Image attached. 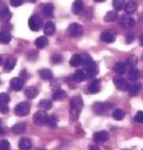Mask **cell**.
Returning <instances> with one entry per match:
<instances>
[{
	"label": "cell",
	"mask_w": 143,
	"mask_h": 150,
	"mask_svg": "<svg viewBox=\"0 0 143 150\" xmlns=\"http://www.w3.org/2000/svg\"><path fill=\"white\" fill-rule=\"evenodd\" d=\"M43 30H44V34H45L46 36H52L54 33H55V25H54L53 22L47 21V22L44 24Z\"/></svg>",
	"instance_id": "obj_12"
},
{
	"label": "cell",
	"mask_w": 143,
	"mask_h": 150,
	"mask_svg": "<svg viewBox=\"0 0 143 150\" xmlns=\"http://www.w3.org/2000/svg\"><path fill=\"white\" fill-rule=\"evenodd\" d=\"M115 39V35L112 31H104L101 35V40L105 43H113Z\"/></svg>",
	"instance_id": "obj_14"
},
{
	"label": "cell",
	"mask_w": 143,
	"mask_h": 150,
	"mask_svg": "<svg viewBox=\"0 0 143 150\" xmlns=\"http://www.w3.org/2000/svg\"><path fill=\"white\" fill-rule=\"evenodd\" d=\"M124 9H125V12L127 14H133V13H135L136 9H137V4H136L135 1H133V0H130V1H128V2L125 4Z\"/></svg>",
	"instance_id": "obj_13"
},
{
	"label": "cell",
	"mask_w": 143,
	"mask_h": 150,
	"mask_svg": "<svg viewBox=\"0 0 143 150\" xmlns=\"http://www.w3.org/2000/svg\"><path fill=\"white\" fill-rule=\"evenodd\" d=\"M67 34L73 38L80 37L83 34V27L79 23H72L67 29Z\"/></svg>",
	"instance_id": "obj_3"
},
{
	"label": "cell",
	"mask_w": 143,
	"mask_h": 150,
	"mask_svg": "<svg viewBox=\"0 0 143 150\" xmlns=\"http://www.w3.org/2000/svg\"><path fill=\"white\" fill-rule=\"evenodd\" d=\"M67 97V94L65 90L62 89H57L53 93V99L54 100H61V99H65Z\"/></svg>",
	"instance_id": "obj_27"
},
{
	"label": "cell",
	"mask_w": 143,
	"mask_h": 150,
	"mask_svg": "<svg viewBox=\"0 0 143 150\" xmlns=\"http://www.w3.org/2000/svg\"><path fill=\"white\" fill-rule=\"evenodd\" d=\"M128 77H129V80L130 81H136L139 77H140V71L137 69V68H132L130 71H129V73H128Z\"/></svg>",
	"instance_id": "obj_32"
},
{
	"label": "cell",
	"mask_w": 143,
	"mask_h": 150,
	"mask_svg": "<svg viewBox=\"0 0 143 150\" xmlns=\"http://www.w3.org/2000/svg\"><path fill=\"white\" fill-rule=\"evenodd\" d=\"M57 118L54 117V115H51V117H49L47 118V122H46V125H49L50 127H52V128H54L55 126H57Z\"/></svg>",
	"instance_id": "obj_37"
},
{
	"label": "cell",
	"mask_w": 143,
	"mask_h": 150,
	"mask_svg": "<svg viewBox=\"0 0 143 150\" xmlns=\"http://www.w3.org/2000/svg\"><path fill=\"white\" fill-rule=\"evenodd\" d=\"M82 106H83V100H82V98L80 96H74L71 99V108L81 110Z\"/></svg>",
	"instance_id": "obj_16"
},
{
	"label": "cell",
	"mask_w": 143,
	"mask_h": 150,
	"mask_svg": "<svg viewBox=\"0 0 143 150\" xmlns=\"http://www.w3.org/2000/svg\"><path fill=\"white\" fill-rule=\"evenodd\" d=\"M35 44L38 49H44L45 46H47L49 40H47V38L45 37V36H40V37H38L35 40Z\"/></svg>",
	"instance_id": "obj_23"
},
{
	"label": "cell",
	"mask_w": 143,
	"mask_h": 150,
	"mask_svg": "<svg viewBox=\"0 0 143 150\" xmlns=\"http://www.w3.org/2000/svg\"><path fill=\"white\" fill-rule=\"evenodd\" d=\"M133 40H134V36H133V35H128V36L126 37V43H127V44L132 43Z\"/></svg>",
	"instance_id": "obj_45"
},
{
	"label": "cell",
	"mask_w": 143,
	"mask_h": 150,
	"mask_svg": "<svg viewBox=\"0 0 143 150\" xmlns=\"http://www.w3.org/2000/svg\"><path fill=\"white\" fill-rule=\"evenodd\" d=\"M29 1H30V2H36L37 0H29Z\"/></svg>",
	"instance_id": "obj_52"
},
{
	"label": "cell",
	"mask_w": 143,
	"mask_h": 150,
	"mask_svg": "<svg viewBox=\"0 0 143 150\" xmlns=\"http://www.w3.org/2000/svg\"><path fill=\"white\" fill-rule=\"evenodd\" d=\"M95 1H97V2H103V1H105V0H95Z\"/></svg>",
	"instance_id": "obj_51"
},
{
	"label": "cell",
	"mask_w": 143,
	"mask_h": 150,
	"mask_svg": "<svg viewBox=\"0 0 143 150\" xmlns=\"http://www.w3.org/2000/svg\"><path fill=\"white\" fill-rule=\"evenodd\" d=\"M142 77H143V71H142Z\"/></svg>",
	"instance_id": "obj_53"
},
{
	"label": "cell",
	"mask_w": 143,
	"mask_h": 150,
	"mask_svg": "<svg viewBox=\"0 0 143 150\" xmlns=\"http://www.w3.org/2000/svg\"><path fill=\"white\" fill-rule=\"evenodd\" d=\"M140 20H141V22L143 23V12L141 13V14H140Z\"/></svg>",
	"instance_id": "obj_48"
},
{
	"label": "cell",
	"mask_w": 143,
	"mask_h": 150,
	"mask_svg": "<svg viewBox=\"0 0 143 150\" xmlns=\"http://www.w3.org/2000/svg\"><path fill=\"white\" fill-rule=\"evenodd\" d=\"M82 61H83V58L80 54H74L69 60V65L73 67H79L80 65H82Z\"/></svg>",
	"instance_id": "obj_21"
},
{
	"label": "cell",
	"mask_w": 143,
	"mask_h": 150,
	"mask_svg": "<svg viewBox=\"0 0 143 150\" xmlns=\"http://www.w3.org/2000/svg\"><path fill=\"white\" fill-rule=\"evenodd\" d=\"M135 121L139 122V124H143V112L142 111H139L135 115Z\"/></svg>",
	"instance_id": "obj_43"
},
{
	"label": "cell",
	"mask_w": 143,
	"mask_h": 150,
	"mask_svg": "<svg viewBox=\"0 0 143 150\" xmlns=\"http://www.w3.org/2000/svg\"><path fill=\"white\" fill-rule=\"evenodd\" d=\"M0 4H1V0H0Z\"/></svg>",
	"instance_id": "obj_54"
},
{
	"label": "cell",
	"mask_w": 143,
	"mask_h": 150,
	"mask_svg": "<svg viewBox=\"0 0 143 150\" xmlns=\"http://www.w3.org/2000/svg\"><path fill=\"white\" fill-rule=\"evenodd\" d=\"M80 113H81V110L79 109H74V108L69 109V115L73 120H77V118L80 117Z\"/></svg>",
	"instance_id": "obj_36"
},
{
	"label": "cell",
	"mask_w": 143,
	"mask_h": 150,
	"mask_svg": "<svg viewBox=\"0 0 143 150\" xmlns=\"http://www.w3.org/2000/svg\"><path fill=\"white\" fill-rule=\"evenodd\" d=\"M0 133H2V127H1V121H0Z\"/></svg>",
	"instance_id": "obj_50"
},
{
	"label": "cell",
	"mask_w": 143,
	"mask_h": 150,
	"mask_svg": "<svg viewBox=\"0 0 143 150\" xmlns=\"http://www.w3.org/2000/svg\"><path fill=\"white\" fill-rule=\"evenodd\" d=\"M113 108L112 104L106 103V102H98V103H95L93 106H92V110L95 111L96 114H105V113L111 110Z\"/></svg>",
	"instance_id": "obj_2"
},
{
	"label": "cell",
	"mask_w": 143,
	"mask_h": 150,
	"mask_svg": "<svg viewBox=\"0 0 143 150\" xmlns=\"http://www.w3.org/2000/svg\"><path fill=\"white\" fill-rule=\"evenodd\" d=\"M84 9V4H83V1L82 0H75L74 2H73V6H72V12L74 13V14H80V13H82V11Z\"/></svg>",
	"instance_id": "obj_10"
},
{
	"label": "cell",
	"mask_w": 143,
	"mask_h": 150,
	"mask_svg": "<svg viewBox=\"0 0 143 150\" xmlns=\"http://www.w3.org/2000/svg\"><path fill=\"white\" fill-rule=\"evenodd\" d=\"M82 65L84 66V69L87 72V75L89 77H93L95 75L97 74L98 72V68H97V65L96 62L92 60V58H90L89 56L84 57L83 61H82Z\"/></svg>",
	"instance_id": "obj_1"
},
{
	"label": "cell",
	"mask_w": 143,
	"mask_h": 150,
	"mask_svg": "<svg viewBox=\"0 0 143 150\" xmlns=\"http://www.w3.org/2000/svg\"><path fill=\"white\" fill-rule=\"evenodd\" d=\"M120 23H121V25L124 28H126V29H132L136 24L135 20L133 19V18H130V16H122L121 20H120Z\"/></svg>",
	"instance_id": "obj_7"
},
{
	"label": "cell",
	"mask_w": 143,
	"mask_h": 150,
	"mask_svg": "<svg viewBox=\"0 0 143 150\" xmlns=\"http://www.w3.org/2000/svg\"><path fill=\"white\" fill-rule=\"evenodd\" d=\"M140 44L143 46V35H141V36H140Z\"/></svg>",
	"instance_id": "obj_47"
},
{
	"label": "cell",
	"mask_w": 143,
	"mask_h": 150,
	"mask_svg": "<svg viewBox=\"0 0 143 150\" xmlns=\"http://www.w3.org/2000/svg\"><path fill=\"white\" fill-rule=\"evenodd\" d=\"M40 150H43V149H40Z\"/></svg>",
	"instance_id": "obj_55"
},
{
	"label": "cell",
	"mask_w": 143,
	"mask_h": 150,
	"mask_svg": "<svg viewBox=\"0 0 143 150\" xmlns=\"http://www.w3.org/2000/svg\"><path fill=\"white\" fill-rule=\"evenodd\" d=\"M113 7L115 9V12L118 11H121L124 9V6H125V0H113Z\"/></svg>",
	"instance_id": "obj_34"
},
{
	"label": "cell",
	"mask_w": 143,
	"mask_h": 150,
	"mask_svg": "<svg viewBox=\"0 0 143 150\" xmlns=\"http://www.w3.org/2000/svg\"><path fill=\"white\" fill-rule=\"evenodd\" d=\"M142 150H143V149H142Z\"/></svg>",
	"instance_id": "obj_57"
},
{
	"label": "cell",
	"mask_w": 143,
	"mask_h": 150,
	"mask_svg": "<svg viewBox=\"0 0 143 150\" xmlns=\"http://www.w3.org/2000/svg\"><path fill=\"white\" fill-rule=\"evenodd\" d=\"M89 150H99V149H98L97 147H95V146H91V147L89 148Z\"/></svg>",
	"instance_id": "obj_46"
},
{
	"label": "cell",
	"mask_w": 143,
	"mask_h": 150,
	"mask_svg": "<svg viewBox=\"0 0 143 150\" xmlns=\"http://www.w3.org/2000/svg\"><path fill=\"white\" fill-rule=\"evenodd\" d=\"M136 62H137V60H136V58L133 56V57H129V59H128V61H127V64H126V66H130L132 68H134V65H136Z\"/></svg>",
	"instance_id": "obj_40"
},
{
	"label": "cell",
	"mask_w": 143,
	"mask_h": 150,
	"mask_svg": "<svg viewBox=\"0 0 143 150\" xmlns=\"http://www.w3.org/2000/svg\"><path fill=\"white\" fill-rule=\"evenodd\" d=\"M118 19V13L115 11H110L107 12L104 16V21L105 22H114L115 20Z\"/></svg>",
	"instance_id": "obj_24"
},
{
	"label": "cell",
	"mask_w": 143,
	"mask_h": 150,
	"mask_svg": "<svg viewBox=\"0 0 143 150\" xmlns=\"http://www.w3.org/2000/svg\"><path fill=\"white\" fill-rule=\"evenodd\" d=\"M22 2H23V0H11V5H12L13 7H18V6H21Z\"/></svg>",
	"instance_id": "obj_44"
},
{
	"label": "cell",
	"mask_w": 143,
	"mask_h": 150,
	"mask_svg": "<svg viewBox=\"0 0 143 150\" xmlns=\"http://www.w3.org/2000/svg\"><path fill=\"white\" fill-rule=\"evenodd\" d=\"M12 19V13L7 7H4L0 9V20L2 22H8L9 20Z\"/></svg>",
	"instance_id": "obj_15"
},
{
	"label": "cell",
	"mask_w": 143,
	"mask_h": 150,
	"mask_svg": "<svg viewBox=\"0 0 143 150\" xmlns=\"http://www.w3.org/2000/svg\"><path fill=\"white\" fill-rule=\"evenodd\" d=\"M23 84H24V82H23V80L20 79V77H13V79L11 80V87H12V89L15 90V91H20V90L23 88Z\"/></svg>",
	"instance_id": "obj_8"
},
{
	"label": "cell",
	"mask_w": 143,
	"mask_h": 150,
	"mask_svg": "<svg viewBox=\"0 0 143 150\" xmlns=\"http://www.w3.org/2000/svg\"><path fill=\"white\" fill-rule=\"evenodd\" d=\"M12 39V36L8 31H1L0 33V43L1 44H8Z\"/></svg>",
	"instance_id": "obj_29"
},
{
	"label": "cell",
	"mask_w": 143,
	"mask_h": 150,
	"mask_svg": "<svg viewBox=\"0 0 143 150\" xmlns=\"http://www.w3.org/2000/svg\"><path fill=\"white\" fill-rule=\"evenodd\" d=\"M51 61L53 64H59V62L62 61V57L60 56V54H53V56L51 57Z\"/></svg>",
	"instance_id": "obj_41"
},
{
	"label": "cell",
	"mask_w": 143,
	"mask_h": 150,
	"mask_svg": "<svg viewBox=\"0 0 143 150\" xmlns=\"http://www.w3.org/2000/svg\"><path fill=\"white\" fill-rule=\"evenodd\" d=\"M101 90V86H99V80H93L88 87V91L90 94H97Z\"/></svg>",
	"instance_id": "obj_19"
},
{
	"label": "cell",
	"mask_w": 143,
	"mask_h": 150,
	"mask_svg": "<svg viewBox=\"0 0 143 150\" xmlns=\"http://www.w3.org/2000/svg\"><path fill=\"white\" fill-rule=\"evenodd\" d=\"M113 118H114L115 120H122V119L125 118V111L121 110V109L114 110V112H113Z\"/></svg>",
	"instance_id": "obj_35"
},
{
	"label": "cell",
	"mask_w": 143,
	"mask_h": 150,
	"mask_svg": "<svg viewBox=\"0 0 143 150\" xmlns=\"http://www.w3.org/2000/svg\"><path fill=\"white\" fill-rule=\"evenodd\" d=\"M47 118H49V115L44 112V111H38V112L35 113V115H34V122H35V125H37V126L46 125Z\"/></svg>",
	"instance_id": "obj_5"
},
{
	"label": "cell",
	"mask_w": 143,
	"mask_h": 150,
	"mask_svg": "<svg viewBox=\"0 0 143 150\" xmlns=\"http://www.w3.org/2000/svg\"><path fill=\"white\" fill-rule=\"evenodd\" d=\"M24 94H25V96H27L28 98L33 99V98L37 97V95H38V90L36 89L35 87H28V88L24 90Z\"/></svg>",
	"instance_id": "obj_25"
},
{
	"label": "cell",
	"mask_w": 143,
	"mask_h": 150,
	"mask_svg": "<svg viewBox=\"0 0 143 150\" xmlns=\"http://www.w3.org/2000/svg\"><path fill=\"white\" fill-rule=\"evenodd\" d=\"M14 112L18 117H24L27 114H29L30 112V104L27 103V102H23V103H20L15 106L14 109Z\"/></svg>",
	"instance_id": "obj_4"
},
{
	"label": "cell",
	"mask_w": 143,
	"mask_h": 150,
	"mask_svg": "<svg viewBox=\"0 0 143 150\" xmlns=\"http://www.w3.org/2000/svg\"><path fill=\"white\" fill-rule=\"evenodd\" d=\"M2 62H4V60H2V58L0 57V65H2Z\"/></svg>",
	"instance_id": "obj_49"
},
{
	"label": "cell",
	"mask_w": 143,
	"mask_h": 150,
	"mask_svg": "<svg viewBox=\"0 0 143 150\" xmlns=\"http://www.w3.org/2000/svg\"><path fill=\"white\" fill-rule=\"evenodd\" d=\"M25 128H27V126H25L24 122H18V124H15L12 127V131H13V133H15V134H22V133L25 132Z\"/></svg>",
	"instance_id": "obj_22"
},
{
	"label": "cell",
	"mask_w": 143,
	"mask_h": 150,
	"mask_svg": "<svg viewBox=\"0 0 143 150\" xmlns=\"http://www.w3.org/2000/svg\"><path fill=\"white\" fill-rule=\"evenodd\" d=\"M16 65V59L14 57H9L6 61H5V71L6 72H11L12 69H14Z\"/></svg>",
	"instance_id": "obj_18"
},
{
	"label": "cell",
	"mask_w": 143,
	"mask_h": 150,
	"mask_svg": "<svg viewBox=\"0 0 143 150\" xmlns=\"http://www.w3.org/2000/svg\"><path fill=\"white\" fill-rule=\"evenodd\" d=\"M107 139H108V133L105 131H101V132H96L93 134V140L98 143H102V142H105Z\"/></svg>",
	"instance_id": "obj_11"
},
{
	"label": "cell",
	"mask_w": 143,
	"mask_h": 150,
	"mask_svg": "<svg viewBox=\"0 0 143 150\" xmlns=\"http://www.w3.org/2000/svg\"><path fill=\"white\" fill-rule=\"evenodd\" d=\"M73 79H74V81H76V82H81V81H83L84 79H86V74H84V71H82V69H77L74 75H73Z\"/></svg>",
	"instance_id": "obj_31"
},
{
	"label": "cell",
	"mask_w": 143,
	"mask_h": 150,
	"mask_svg": "<svg viewBox=\"0 0 143 150\" xmlns=\"http://www.w3.org/2000/svg\"><path fill=\"white\" fill-rule=\"evenodd\" d=\"M9 111V108H8V104L6 103H0V113L2 114H6Z\"/></svg>",
	"instance_id": "obj_39"
},
{
	"label": "cell",
	"mask_w": 143,
	"mask_h": 150,
	"mask_svg": "<svg viewBox=\"0 0 143 150\" xmlns=\"http://www.w3.org/2000/svg\"><path fill=\"white\" fill-rule=\"evenodd\" d=\"M31 147H33L31 141L29 139H27V137L21 139L20 142H18V148H20V150H30Z\"/></svg>",
	"instance_id": "obj_17"
},
{
	"label": "cell",
	"mask_w": 143,
	"mask_h": 150,
	"mask_svg": "<svg viewBox=\"0 0 143 150\" xmlns=\"http://www.w3.org/2000/svg\"><path fill=\"white\" fill-rule=\"evenodd\" d=\"M140 89H141V84L140 83H132L127 88V90H128V93H129L130 96H136V95L139 94Z\"/></svg>",
	"instance_id": "obj_20"
},
{
	"label": "cell",
	"mask_w": 143,
	"mask_h": 150,
	"mask_svg": "<svg viewBox=\"0 0 143 150\" xmlns=\"http://www.w3.org/2000/svg\"><path fill=\"white\" fill-rule=\"evenodd\" d=\"M113 82H114V86H115L119 90H127V88H128V86H129V83L126 81L125 79H122V77H115V79L113 80Z\"/></svg>",
	"instance_id": "obj_9"
},
{
	"label": "cell",
	"mask_w": 143,
	"mask_h": 150,
	"mask_svg": "<svg viewBox=\"0 0 143 150\" xmlns=\"http://www.w3.org/2000/svg\"><path fill=\"white\" fill-rule=\"evenodd\" d=\"M127 69V66H126L125 62H117L114 65V71L118 73V74H124Z\"/></svg>",
	"instance_id": "obj_33"
},
{
	"label": "cell",
	"mask_w": 143,
	"mask_h": 150,
	"mask_svg": "<svg viewBox=\"0 0 143 150\" xmlns=\"http://www.w3.org/2000/svg\"><path fill=\"white\" fill-rule=\"evenodd\" d=\"M38 108L40 110H50L52 108V102L50 99H42L38 103Z\"/></svg>",
	"instance_id": "obj_26"
},
{
	"label": "cell",
	"mask_w": 143,
	"mask_h": 150,
	"mask_svg": "<svg viewBox=\"0 0 143 150\" xmlns=\"http://www.w3.org/2000/svg\"><path fill=\"white\" fill-rule=\"evenodd\" d=\"M53 5L52 4H45L44 6H43V14L45 15V16H52V14H53Z\"/></svg>",
	"instance_id": "obj_28"
},
{
	"label": "cell",
	"mask_w": 143,
	"mask_h": 150,
	"mask_svg": "<svg viewBox=\"0 0 143 150\" xmlns=\"http://www.w3.org/2000/svg\"><path fill=\"white\" fill-rule=\"evenodd\" d=\"M142 58H143V57H142Z\"/></svg>",
	"instance_id": "obj_56"
},
{
	"label": "cell",
	"mask_w": 143,
	"mask_h": 150,
	"mask_svg": "<svg viewBox=\"0 0 143 150\" xmlns=\"http://www.w3.org/2000/svg\"><path fill=\"white\" fill-rule=\"evenodd\" d=\"M38 74L43 80H51L53 77V74H52V72L50 69H40L38 72Z\"/></svg>",
	"instance_id": "obj_30"
},
{
	"label": "cell",
	"mask_w": 143,
	"mask_h": 150,
	"mask_svg": "<svg viewBox=\"0 0 143 150\" xmlns=\"http://www.w3.org/2000/svg\"><path fill=\"white\" fill-rule=\"evenodd\" d=\"M28 25L33 31H38L42 28V20L39 19L37 15L30 16V19L28 20Z\"/></svg>",
	"instance_id": "obj_6"
},
{
	"label": "cell",
	"mask_w": 143,
	"mask_h": 150,
	"mask_svg": "<svg viewBox=\"0 0 143 150\" xmlns=\"http://www.w3.org/2000/svg\"><path fill=\"white\" fill-rule=\"evenodd\" d=\"M11 144L7 140H1L0 141V150H9Z\"/></svg>",
	"instance_id": "obj_38"
},
{
	"label": "cell",
	"mask_w": 143,
	"mask_h": 150,
	"mask_svg": "<svg viewBox=\"0 0 143 150\" xmlns=\"http://www.w3.org/2000/svg\"><path fill=\"white\" fill-rule=\"evenodd\" d=\"M9 96L7 94H0V103H6V104H8V102H9Z\"/></svg>",
	"instance_id": "obj_42"
}]
</instances>
